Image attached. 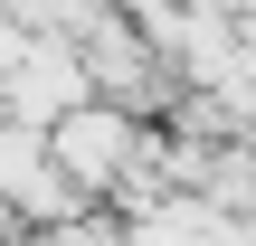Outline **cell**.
Masks as SVG:
<instances>
[{
    "label": "cell",
    "mask_w": 256,
    "mask_h": 246,
    "mask_svg": "<svg viewBox=\"0 0 256 246\" xmlns=\"http://www.w3.org/2000/svg\"><path fill=\"white\" fill-rule=\"evenodd\" d=\"M48 161H57L86 199H104V190H124V180L152 161V142H142V123H133L124 104H76V114L48 123Z\"/></svg>",
    "instance_id": "1"
},
{
    "label": "cell",
    "mask_w": 256,
    "mask_h": 246,
    "mask_svg": "<svg viewBox=\"0 0 256 246\" xmlns=\"http://www.w3.org/2000/svg\"><path fill=\"white\" fill-rule=\"evenodd\" d=\"M48 246H133V237H114V228H57Z\"/></svg>",
    "instance_id": "2"
}]
</instances>
